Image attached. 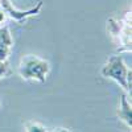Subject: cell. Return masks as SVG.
<instances>
[{"instance_id":"6da1fadb","label":"cell","mask_w":132,"mask_h":132,"mask_svg":"<svg viewBox=\"0 0 132 132\" xmlns=\"http://www.w3.org/2000/svg\"><path fill=\"white\" fill-rule=\"evenodd\" d=\"M101 75L104 77V78H110V79L115 81L127 94L131 95L132 70H131V68H128L126 65L122 56H111L110 57L101 70Z\"/></svg>"},{"instance_id":"7a4b0ae2","label":"cell","mask_w":132,"mask_h":132,"mask_svg":"<svg viewBox=\"0 0 132 132\" xmlns=\"http://www.w3.org/2000/svg\"><path fill=\"white\" fill-rule=\"evenodd\" d=\"M50 73V65L48 61L37 56L27 54L20 60L19 63V75L24 81H36L44 83Z\"/></svg>"},{"instance_id":"3957f363","label":"cell","mask_w":132,"mask_h":132,"mask_svg":"<svg viewBox=\"0 0 132 132\" xmlns=\"http://www.w3.org/2000/svg\"><path fill=\"white\" fill-rule=\"evenodd\" d=\"M107 32L116 42L119 53H131V12H126L122 20L110 17L107 20Z\"/></svg>"},{"instance_id":"277c9868","label":"cell","mask_w":132,"mask_h":132,"mask_svg":"<svg viewBox=\"0 0 132 132\" xmlns=\"http://www.w3.org/2000/svg\"><path fill=\"white\" fill-rule=\"evenodd\" d=\"M0 5H2V9L7 13V16H9L13 21H16L17 24H23L27 21L28 17H32V16H36L40 13V11L42 8V2H38L35 7H32L27 11H21V9H17L11 0H0Z\"/></svg>"},{"instance_id":"5b68a950","label":"cell","mask_w":132,"mask_h":132,"mask_svg":"<svg viewBox=\"0 0 132 132\" xmlns=\"http://www.w3.org/2000/svg\"><path fill=\"white\" fill-rule=\"evenodd\" d=\"M12 46H13V40L11 36L9 28L7 25L0 27V61L3 62L8 61Z\"/></svg>"},{"instance_id":"8992f818","label":"cell","mask_w":132,"mask_h":132,"mask_svg":"<svg viewBox=\"0 0 132 132\" xmlns=\"http://www.w3.org/2000/svg\"><path fill=\"white\" fill-rule=\"evenodd\" d=\"M118 118L127 126L132 127V107H131V101H128L127 94L120 95V103L118 107Z\"/></svg>"},{"instance_id":"52a82bcc","label":"cell","mask_w":132,"mask_h":132,"mask_svg":"<svg viewBox=\"0 0 132 132\" xmlns=\"http://www.w3.org/2000/svg\"><path fill=\"white\" fill-rule=\"evenodd\" d=\"M25 132H48L45 126L38 122H27L24 124Z\"/></svg>"},{"instance_id":"ba28073f","label":"cell","mask_w":132,"mask_h":132,"mask_svg":"<svg viewBox=\"0 0 132 132\" xmlns=\"http://www.w3.org/2000/svg\"><path fill=\"white\" fill-rule=\"evenodd\" d=\"M11 70H9V66H8V62H3L0 61V81L3 78H5L7 75H9Z\"/></svg>"},{"instance_id":"9c48e42d","label":"cell","mask_w":132,"mask_h":132,"mask_svg":"<svg viewBox=\"0 0 132 132\" xmlns=\"http://www.w3.org/2000/svg\"><path fill=\"white\" fill-rule=\"evenodd\" d=\"M7 21V13L4 12L3 9H0V27H3Z\"/></svg>"},{"instance_id":"30bf717a","label":"cell","mask_w":132,"mask_h":132,"mask_svg":"<svg viewBox=\"0 0 132 132\" xmlns=\"http://www.w3.org/2000/svg\"><path fill=\"white\" fill-rule=\"evenodd\" d=\"M54 132H70L69 129H66V128H57Z\"/></svg>"},{"instance_id":"8fae6325","label":"cell","mask_w":132,"mask_h":132,"mask_svg":"<svg viewBox=\"0 0 132 132\" xmlns=\"http://www.w3.org/2000/svg\"><path fill=\"white\" fill-rule=\"evenodd\" d=\"M0 9H2V5H0Z\"/></svg>"}]
</instances>
